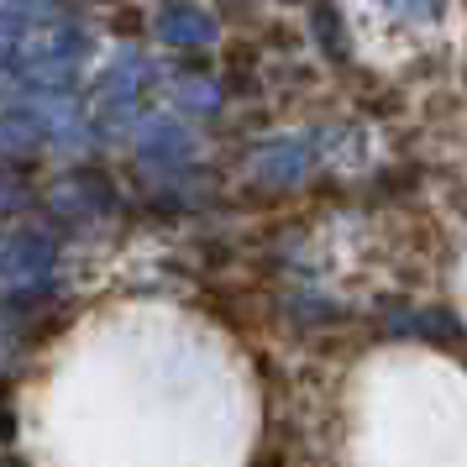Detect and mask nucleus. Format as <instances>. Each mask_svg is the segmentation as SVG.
<instances>
[{"instance_id": "nucleus-4", "label": "nucleus", "mask_w": 467, "mask_h": 467, "mask_svg": "<svg viewBox=\"0 0 467 467\" xmlns=\"http://www.w3.org/2000/svg\"><path fill=\"white\" fill-rule=\"evenodd\" d=\"M26 43V22L16 11H0V64H16Z\"/></svg>"}, {"instance_id": "nucleus-2", "label": "nucleus", "mask_w": 467, "mask_h": 467, "mask_svg": "<svg viewBox=\"0 0 467 467\" xmlns=\"http://www.w3.org/2000/svg\"><path fill=\"white\" fill-rule=\"evenodd\" d=\"M215 32H221L215 16L200 11V5H169V11L158 16V37L169 47H211Z\"/></svg>"}, {"instance_id": "nucleus-3", "label": "nucleus", "mask_w": 467, "mask_h": 467, "mask_svg": "<svg viewBox=\"0 0 467 467\" xmlns=\"http://www.w3.org/2000/svg\"><path fill=\"white\" fill-rule=\"evenodd\" d=\"M37 121H26V116H5L0 121V152H11V158H22V152L37 148Z\"/></svg>"}, {"instance_id": "nucleus-5", "label": "nucleus", "mask_w": 467, "mask_h": 467, "mask_svg": "<svg viewBox=\"0 0 467 467\" xmlns=\"http://www.w3.org/2000/svg\"><path fill=\"white\" fill-rule=\"evenodd\" d=\"M190 142H184V131L169 127V121H152L148 137H142V152H184Z\"/></svg>"}, {"instance_id": "nucleus-6", "label": "nucleus", "mask_w": 467, "mask_h": 467, "mask_svg": "<svg viewBox=\"0 0 467 467\" xmlns=\"http://www.w3.org/2000/svg\"><path fill=\"white\" fill-rule=\"evenodd\" d=\"M179 100H184V106H194V110H211V106H215V89H211V85H200V79H184Z\"/></svg>"}, {"instance_id": "nucleus-1", "label": "nucleus", "mask_w": 467, "mask_h": 467, "mask_svg": "<svg viewBox=\"0 0 467 467\" xmlns=\"http://www.w3.org/2000/svg\"><path fill=\"white\" fill-rule=\"evenodd\" d=\"M47 263H53V242L43 232H16L0 242V284L5 289H32L43 284Z\"/></svg>"}]
</instances>
